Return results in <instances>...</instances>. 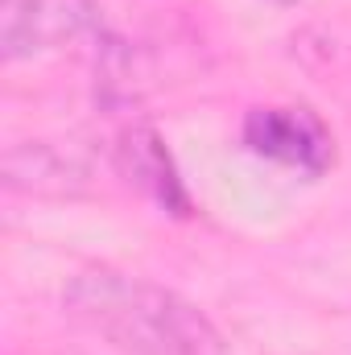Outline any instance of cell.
<instances>
[{
  "instance_id": "obj_5",
  "label": "cell",
  "mask_w": 351,
  "mask_h": 355,
  "mask_svg": "<svg viewBox=\"0 0 351 355\" xmlns=\"http://www.w3.org/2000/svg\"><path fill=\"white\" fill-rule=\"evenodd\" d=\"M4 178L25 194H79L87 170L54 145H17L4 157Z\"/></svg>"
},
{
  "instance_id": "obj_1",
  "label": "cell",
  "mask_w": 351,
  "mask_h": 355,
  "mask_svg": "<svg viewBox=\"0 0 351 355\" xmlns=\"http://www.w3.org/2000/svg\"><path fill=\"white\" fill-rule=\"evenodd\" d=\"M67 314L124 355H232L219 327L182 293L116 268H87L62 293Z\"/></svg>"
},
{
  "instance_id": "obj_2",
  "label": "cell",
  "mask_w": 351,
  "mask_h": 355,
  "mask_svg": "<svg viewBox=\"0 0 351 355\" xmlns=\"http://www.w3.org/2000/svg\"><path fill=\"white\" fill-rule=\"evenodd\" d=\"M87 37H103L95 0H0V46L8 62L58 54Z\"/></svg>"
},
{
  "instance_id": "obj_6",
  "label": "cell",
  "mask_w": 351,
  "mask_h": 355,
  "mask_svg": "<svg viewBox=\"0 0 351 355\" xmlns=\"http://www.w3.org/2000/svg\"><path fill=\"white\" fill-rule=\"evenodd\" d=\"M273 4H293V0H273Z\"/></svg>"
},
{
  "instance_id": "obj_4",
  "label": "cell",
  "mask_w": 351,
  "mask_h": 355,
  "mask_svg": "<svg viewBox=\"0 0 351 355\" xmlns=\"http://www.w3.org/2000/svg\"><path fill=\"white\" fill-rule=\"evenodd\" d=\"M116 170L124 174L128 186H137L145 198H153L162 211H170V215L190 211V198H186V186H182V178L174 170V157H170V149L162 145V137L149 124H128L120 132Z\"/></svg>"
},
{
  "instance_id": "obj_3",
  "label": "cell",
  "mask_w": 351,
  "mask_h": 355,
  "mask_svg": "<svg viewBox=\"0 0 351 355\" xmlns=\"http://www.w3.org/2000/svg\"><path fill=\"white\" fill-rule=\"evenodd\" d=\"M244 145L277 166L323 174L335 157L331 132L310 107H252L244 116Z\"/></svg>"
}]
</instances>
